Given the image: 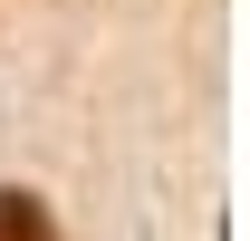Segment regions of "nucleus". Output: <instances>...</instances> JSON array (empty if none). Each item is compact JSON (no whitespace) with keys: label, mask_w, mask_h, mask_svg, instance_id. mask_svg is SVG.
Listing matches in <instances>:
<instances>
[{"label":"nucleus","mask_w":250,"mask_h":241,"mask_svg":"<svg viewBox=\"0 0 250 241\" xmlns=\"http://www.w3.org/2000/svg\"><path fill=\"white\" fill-rule=\"evenodd\" d=\"M0 241H58L48 203H39V193H20V183H0Z\"/></svg>","instance_id":"1"}]
</instances>
